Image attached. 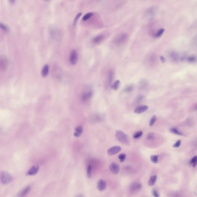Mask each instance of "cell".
I'll list each match as a JSON object with an SVG mask.
<instances>
[{
	"instance_id": "obj_7",
	"label": "cell",
	"mask_w": 197,
	"mask_h": 197,
	"mask_svg": "<svg viewBox=\"0 0 197 197\" xmlns=\"http://www.w3.org/2000/svg\"><path fill=\"white\" fill-rule=\"evenodd\" d=\"M121 150V148L120 146H114L109 149L107 153L109 155L113 156L119 153Z\"/></svg>"
},
{
	"instance_id": "obj_1",
	"label": "cell",
	"mask_w": 197,
	"mask_h": 197,
	"mask_svg": "<svg viewBox=\"0 0 197 197\" xmlns=\"http://www.w3.org/2000/svg\"><path fill=\"white\" fill-rule=\"evenodd\" d=\"M115 136L117 140L122 144L127 145L129 144V138L128 136L122 131L120 130L116 131Z\"/></svg>"
},
{
	"instance_id": "obj_26",
	"label": "cell",
	"mask_w": 197,
	"mask_h": 197,
	"mask_svg": "<svg viewBox=\"0 0 197 197\" xmlns=\"http://www.w3.org/2000/svg\"><path fill=\"white\" fill-rule=\"evenodd\" d=\"M146 138L149 141H153L155 139V134L154 133H149L148 134Z\"/></svg>"
},
{
	"instance_id": "obj_32",
	"label": "cell",
	"mask_w": 197,
	"mask_h": 197,
	"mask_svg": "<svg viewBox=\"0 0 197 197\" xmlns=\"http://www.w3.org/2000/svg\"><path fill=\"white\" fill-rule=\"evenodd\" d=\"M0 26L1 28L3 30L5 31V32H7L9 30V29L7 26L5 25V24H4L0 23Z\"/></svg>"
},
{
	"instance_id": "obj_27",
	"label": "cell",
	"mask_w": 197,
	"mask_h": 197,
	"mask_svg": "<svg viewBox=\"0 0 197 197\" xmlns=\"http://www.w3.org/2000/svg\"><path fill=\"white\" fill-rule=\"evenodd\" d=\"M170 131H171V132H172V133H174V134H176L177 135H182V133H181V132H180V131H179L177 129H176V128H171V129H170Z\"/></svg>"
},
{
	"instance_id": "obj_13",
	"label": "cell",
	"mask_w": 197,
	"mask_h": 197,
	"mask_svg": "<svg viewBox=\"0 0 197 197\" xmlns=\"http://www.w3.org/2000/svg\"><path fill=\"white\" fill-rule=\"evenodd\" d=\"M104 37V35L103 34L98 35L93 39V42L95 44H98L103 40Z\"/></svg>"
},
{
	"instance_id": "obj_17",
	"label": "cell",
	"mask_w": 197,
	"mask_h": 197,
	"mask_svg": "<svg viewBox=\"0 0 197 197\" xmlns=\"http://www.w3.org/2000/svg\"><path fill=\"white\" fill-rule=\"evenodd\" d=\"M49 67L48 65H45L44 66L42 70V75L43 77H45L48 74Z\"/></svg>"
},
{
	"instance_id": "obj_2",
	"label": "cell",
	"mask_w": 197,
	"mask_h": 197,
	"mask_svg": "<svg viewBox=\"0 0 197 197\" xmlns=\"http://www.w3.org/2000/svg\"><path fill=\"white\" fill-rule=\"evenodd\" d=\"M0 181L3 184H8L12 180V176L10 174L5 171H3L0 173Z\"/></svg>"
},
{
	"instance_id": "obj_3",
	"label": "cell",
	"mask_w": 197,
	"mask_h": 197,
	"mask_svg": "<svg viewBox=\"0 0 197 197\" xmlns=\"http://www.w3.org/2000/svg\"><path fill=\"white\" fill-rule=\"evenodd\" d=\"M128 38V35L126 34L123 33L119 34L116 37L114 42L116 44H121L126 42Z\"/></svg>"
},
{
	"instance_id": "obj_33",
	"label": "cell",
	"mask_w": 197,
	"mask_h": 197,
	"mask_svg": "<svg viewBox=\"0 0 197 197\" xmlns=\"http://www.w3.org/2000/svg\"><path fill=\"white\" fill-rule=\"evenodd\" d=\"M133 86L132 85H130V86H128L127 87L125 88V91L127 92H131L133 90Z\"/></svg>"
},
{
	"instance_id": "obj_12",
	"label": "cell",
	"mask_w": 197,
	"mask_h": 197,
	"mask_svg": "<svg viewBox=\"0 0 197 197\" xmlns=\"http://www.w3.org/2000/svg\"><path fill=\"white\" fill-rule=\"evenodd\" d=\"M31 189V187L30 186H27L25 187L24 189H22L21 191L19 192L18 194V196L20 197H24L27 195Z\"/></svg>"
},
{
	"instance_id": "obj_35",
	"label": "cell",
	"mask_w": 197,
	"mask_h": 197,
	"mask_svg": "<svg viewBox=\"0 0 197 197\" xmlns=\"http://www.w3.org/2000/svg\"><path fill=\"white\" fill-rule=\"evenodd\" d=\"M181 141L180 140H178L176 143L173 145V147L174 148H179L181 144Z\"/></svg>"
},
{
	"instance_id": "obj_36",
	"label": "cell",
	"mask_w": 197,
	"mask_h": 197,
	"mask_svg": "<svg viewBox=\"0 0 197 197\" xmlns=\"http://www.w3.org/2000/svg\"><path fill=\"white\" fill-rule=\"evenodd\" d=\"M113 78V72L110 71L109 74V83L111 82Z\"/></svg>"
},
{
	"instance_id": "obj_18",
	"label": "cell",
	"mask_w": 197,
	"mask_h": 197,
	"mask_svg": "<svg viewBox=\"0 0 197 197\" xmlns=\"http://www.w3.org/2000/svg\"><path fill=\"white\" fill-rule=\"evenodd\" d=\"M157 176L156 175L152 176L150 177V179L148 181V185L149 186H153L155 184L157 180Z\"/></svg>"
},
{
	"instance_id": "obj_11",
	"label": "cell",
	"mask_w": 197,
	"mask_h": 197,
	"mask_svg": "<svg viewBox=\"0 0 197 197\" xmlns=\"http://www.w3.org/2000/svg\"><path fill=\"white\" fill-rule=\"evenodd\" d=\"M157 9L155 7H151L147 9L146 12V15L148 17H151L154 16L156 14Z\"/></svg>"
},
{
	"instance_id": "obj_8",
	"label": "cell",
	"mask_w": 197,
	"mask_h": 197,
	"mask_svg": "<svg viewBox=\"0 0 197 197\" xmlns=\"http://www.w3.org/2000/svg\"><path fill=\"white\" fill-rule=\"evenodd\" d=\"M107 187V183L104 180L100 179L97 184V188L99 191H103L106 190Z\"/></svg>"
},
{
	"instance_id": "obj_10",
	"label": "cell",
	"mask_w": 197,
	"mask_h": 197,
	"mask_svg": "<svg viewBox=\"0 0 197 197\" xmlns=\"http://www.w3.org/2000/svg\"><path fill=\"white\" fill-rule=\"evenodd\" d=\"M39 169V167L38 166H33L30 167L28 171L27 172V175L29 176H34L35 175Z\"/></svg>"
},
{
	"instance_id": "obj_20",
	"label": "cell",
	"mask_w": 197,
	"mask_h": 197,
	"mask_svg": "<svg viewBox=\"0 0 197 197\" xmlns=\"http://www.w3.org/2000/svg\"><path fill=\"white\" fill-rule=\"evenodd\" d=\"M164 31L165 30L164 29H160L155 33L154 36L156 37H160L164 33Z\"/></svg>"
},
{
	"instance_id": "obj_22",
	"label": "cell",
	"mask_w": 197,
	"mask_h": 197,
	"mask_svg": "<svg viewBox=\"0 0 197 197\" xmlns=\"http://www.w3.org/2000/svg\"><path fill=\"white\" fill-rule=\"evenodd\" d=\"M143 134V133L142 131H139L138 132H136L133 135V138L134 139H139L142 136Z\"/></svg>"
},
{
	"instance_id": "obj_15",
	"label": "cell",
	"mask_w": 197,
	"mask_h": 197,
	"mask_svg": "<svg viewBox=\"0 0 197 197\" xmlns=\"http://www.w3.org/2000/svg\"><path fill=\"white\" fill-rule=\"evenodd\" d=\"M170 57L171 60L174 62H177L179 60V55L178 54L175 52H172L170 53Z\"/></svg>"
},
{
	"instance_id": "obj_14",
	"label": "cell",
	"mask_w": 197,
	"mask_h": 197,
	"mask_svg": "<svg viewBox=\"0 0 197 197\" xmlns=\"http://www.w3.org/2000/svg\"><path fill=\"white\" fill-rule=\"evenodd\" d=\"M93 93L91 91L85 92L83 94L82 96V99L84 101H87L89 99L93 96Z\"/></svg>"
},
{
	"instance_id": "obj_37",
	"label": "cell",
	"mask_w": 197,
	"mask_h": 197,
	"mask_svg": "<svg viewBox=\"0 0 197 197\" xmlns=\"http://www.w3.org/2000/svg\"><path fill=\"white\" fill-rule=\"evenodd\" d=\"M160 59H161V61L162 62H164L165 61V59L164 58V57L163 56H161L160 57Z\"/></svg>"
},
{
	"instance_id": "obj_4",
	"label": "cell",
	"mask_w": 197,
	"mask_h": 197,
	"mask_svg": "<svg viewBox=\"0 0 197 197\" xmlns=\"http://www.w3.org/2000/svg\"><path fill=\"white\" fill-rule=\"evenodd\" d=\"M142 184L139 182H134L130 185V191L132 192H136L139 191L142 189Z\"/></svg>"
},
{
	"instance_id": "obj_5",
	"label": "cell",
	"mask_w": 197,
	"mask_h": 197,
	"mask_svg": "<svg viewBox=\"0 0 197 197\" xmlns=\"http://www.w3.org/2000/svg\"><path fill=\"white\" fill-rule=\"evenodd\" d=\"M78 54L77 52L75 50H72L69 56V60L70 63L73 65H75L78 61Z\"/></svg>"
},
{
	"instance_id": "obj_30",
	"label": "cell",
	"mask_w": 197,
	"mask_h": 197,
	"mask_svg": "<svg viewBox=\"0 0 197 197\" xmlns=\"http://www.w3.org/2000/svg\"><path fill=\"white\" fill-rule=\"evenodd\" d=\"M156 119H157L156 116L155 115L153 116L152 117L151 120H150V123H149V125H150V126H153V124H154V123L156 121Z\"/></svg>"
},
{
	"instance_id": "obj_31",
	"label": "cell",
	"mask_w": 197,
	"mask_h": 197,
	"mask_svg": "<svg viewBox=\"0 0 197 197\" xmlns=\"http://www.w3.org/2000/svg\"><path fill=\"white\" fill-rule=\"evenodd\" d=\"M82 13L81 12H80V13H78V14L76 16L74 20L73 24L74 25H75L77 23V22H78V20L79 19V18L80 17L81 15H82Z\"/></svg>"
},
{
	"instance_id": "obj_29",
	"label": "cell",
	"mask_w": 197,
	"mask_h": 197,
	"mask_svg": "<svg viewBox=\"0 0 197 197\" xmlns=\"http://www.w3.org/2000/svg\"><path fill=\"white\" fill-rule=\"evenodd\" d=\"M197 60V57L195 56H191L189 57L187 59V61L190 62H195Z\"/></svg>"
},
{
	"instance_id": "obj_34",
	"label": "cell",
	"mask_w": 197,
	"mask_h": 197,
	"mask_svg": "<svg viewBox=\"0 0 197 197\" xmlns=\"http://www.w3.org/2000/svg\"><path fill=\"white\" fill-rule=\"evenodd\" d=\"M152 194H153V195L154 197H159V192L156 189H153L152 191Z\"/></svg>"
},
{
	"instance_id": "obj_28",
	"label": "cell",
	"mask_w": 197,
	"mask_h": 197,
	"mask_svg": "<svg viewBox=\"0 0 197 197\" xmlns=\"http://www.w3.org/2000/svg\"><path fill=\"white\" fill-rule=\"evenodd\" d=\"M118 158L119 159L121 162H123L125 160L126 158V155L124 153H122L118 156Z\"/></svg>"
},
{
	"instance_id": "obj_25",
	"label": "cell",
	"mask_w": 197,
	"mask_h": 197,
	"mask_svg": "<svg viewBox=\"0 0 197 197\" xmlns=\"http://www.w3.org/2000/svg\"><path fill=\"white\" fill-rule=\"evenodd\" d=\"M93 14L92 12H89V13H87L83 16V20L86 21V20H88L90 18H91V17L93 16Z\"/></svg>"
},
{
	"instance_id": "obj_39",
	"label": "cell",
	"mask_w": 197,
	"mask_h": 197,
	"mask_svg": "<svg viewBox=\"0 0 197 197\" xmlns=\"http://www.w3.org/2000/svg\"><path fill=\"white\" fill-rule=\"evenodd\" d=\"M196 109L197 110V107H196Z\"/></svg>"
},
{
	"instance_id": "obj_6",
	"label": "cell",
	"mask_w": 197,
	"mask_h": 197,
	"mask_svg": "<svg viewBox=\"0 0 197 197\" xmlns=\"http://www.w3.org/2000/svg\"><path fill=\"white\" fill-rule=\"evenodd\" d=\"M110 171L112 173L116 175L120 171V166L119 164L115 162H113L109 166Z\"/></svg>"
},
{
	"instance_id": "obj_21",
	"label": "cell",
	"mask_w": 197,
	"mask_h": 197,
	"mask_svg": "<svg viewBox=\"0 0 197 197\" xmlns=\"http://www.w3.org/2000/svg\"><path fill=\"white\" fill-rule=\"evenodd\" d=\"M158 158L159 156L158 155H151L150 157V159L153 163L157 164L158 162Z\"/></svg>"
},
{
	"instance_id": "obj_16",
	"label": "cell",
	"mask_w": 197,
	"mask_h": 197,
	"mask_svg": "<svg viewBox=\"0 0 197 197\" xmlns=\"http://www.w3.org/2000/svg\"><path fill=\"white\" fill-rule=\"evenodd\" d=\"M83 127L80 126H78L75 128V132L74 134V136L76 137H79L83 133Z\"/></svg>"
},
{
	"instance_id": "obj_19",
	"label": "cell",
	"mask_w": 197,
	"mask_h": 197,
	"mask_svg": "<svg viewBox=\"0 0 197 197\" xmlns=\"http://www.w3.org/2000/svg\"><path fill=\"white\" fill-rule=\"evenodd\" d=\"M120 85V80H116L114 83L112 85V88L114 90L116 91L119 89Z\"/></svg>"
},
{
	"instance_id": "obj_38",
	"label": "cell",
	"mask_w": 197,
	"mask_h": 197,
	"mask_svg": "<svg viewBox=\"0 0 197 197\" xmlns=\"http://www.w3.org/2000/svg\"><path fill=\"white\" fill-rule=\"evenodd\" d=\"M15 1V0H10V2L11 3H13L14 2V1Z\"/></svg>"
},
{
	"instance_id": "obj_23",
	"label": "cell",
	"mask_w": 197,
	"mask_h": 197,
	"mask_svg": "<svg viewBox=\"0 0 197 197\" xmlns=\"http://www.w3.org/2000/svg\"><path fill=\"white\" fill-rule=\"evenodd\" d=\"M87 174L88 178L89 179L91 178L92 176V166L91 165L88 166L87 170Z\"/></svg>"
},
{
	"instance_id": "obj_9",
	"label": "cell",
	"mask_w": 197,
	"mask_h": 197,
	"mask_svg": "<svg viewBox=\"0 0 197 197\" xmlns=\"http://www.w3.org/2000/svg\"><path fill=\"white\" fill-rule=\"evenodd\" d=\"M148 109V107L146 105H141L136 107L134 109V112L136 114H141L147 111Z\"/></svg>"
},
{
	"instance_id": "obj_24",
	"label": "cell",
	"mask_w": 197,
	"mask_h": 197,
	"mask_svg": "<svg viewBox=\"0 0 197 197\" xmlns=\"http://www.w3.org/2000/svg\"><path fill=\"white\" fill-rule=\"evenodd\" d=\"M190 164L195 167L197 165V156H195L190 161Z\"/></svg>"
}]
</instances>
